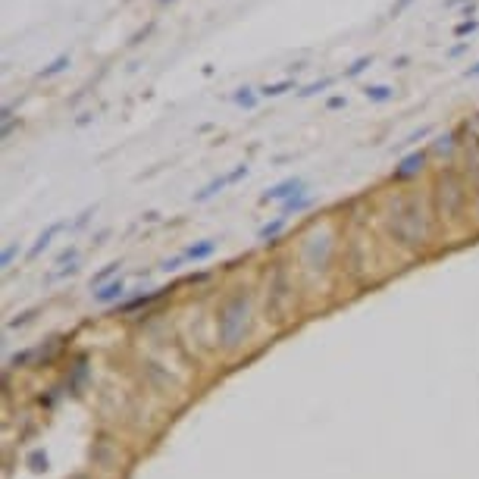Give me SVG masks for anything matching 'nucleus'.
Returning <instances> with one entry per match:
<instances>
[{
  "instance_id": "f257e3e1",
  "label": "nucleus",
  "mask_w": 479,
  "mask_h": 479,
  "mask_svg": "<svg viewBox=\"0 0 479 479\" xmlns=\"http://www.w3.org/2000/svg\"><path fill=\"white\" fill-rule=\"evenodd\" d=\"M248 326H251V295L238 288L223 301L220 314H216V342L226 351H232V348L244 342Z\"/></svg>"
},
{
  "instance_id": "f03ea898",
  "label": "nucleus",
  "mask_w": 479,
  "mask_h": 479,
  "mask_svg": "<svg viewBox=\"0 0 479 479\" xmlns=\"http://www.w3.org/2000/svg\"><path fill=\"white\" fill-rule=\"evenodd\" d=\"M248 172H251L248 163H238L232 172H226V176H216L213 182H207L201 191H194V201H198V204H204V201H210L213 194H220L226 185H235V182H242V179H248Z\"/></svg>"
},
{
  "instance_id": "7ed1b4c3",
  "label": "nucleus",
  "mask_w": 479,
  "mask_h": 479,
  "mask_svg": "<svg viewBox=\"0 0 479 479\" xmlns=\"http://www.w3.org/2000/svg\"><path fill=\"white\" fill-rule=\"evenodd\" d=\"M304 191H307L304 179L292 176V179H282V182H276L273 188H266V191L260 194V201H264V204H270V201H279V204H285L288 198H295V194H304Z\"/></svg>"
},
{
  "instance_id": "20e7f679",
  "label": "nucleus",
  "mask_w": 479,
  "mask_h": 479,
  "mask_svg": "<svg viewBox=\"0 0 479 479\" xmlns=\"http://www.w3.org/2000/svg\"><path fill=\"white\" fill-rule=\"evenodd\" d=\"M426 166V150H413V154L401 157V163L395 166V172H391V179L395 182H408V179L420 176V170Z\"/></svg>"
},
{
  "instance_id": "39448f33",
  "label": "nucleus",
  "mask_w": 479,
  "mask_h": 479,
  "mask_svg": "<svg viewBox=\"0 0 479 479\" xmlns=\"http://www.w3.org/2000/svg\"><path fill=\"white\" fill-rule=\"evenodd\" d=\"M94 301L97 304H119L122 297H126V279H113V282H107V285H100V288H94Z\"/></svg>"
},
{
  "instance_id": "423d86ee",
  "label": "nucleus",
  "mask_w": 479,
  "mask_h": 479,
  "mask_svg": "<svg viewBox=\"0 0 479 479\" xmlns=\"http://www.w3.org/2000/svg\"><path fill=\"white\" fill-rule=\"evenodd\" d=\"M63 229H69V223H63V220H57V223H50V226L41 232L38 235V242L32 244V248H28V260H35V257H41V254H45L47 248H50V242H54L57 235H60Z\"/></svg>"
},
{
  "instance_id": "0eeeda50",
  "label": "nucleus",
  "mask_w": 479,
  "mask_h": 479,
  "mask_svg": "<svg viewBox=\"0 0 479 479\" xmlns=\"http://www.w3.org/2000/svg\"><path fill=\"white\" fill-rule=\"evenodd\" d=\"M213 254H216V242H213V238H204V242L188 244V251L182 254V257L191 260V264H201V260H210Z\"/></svg>"
},
{
  "instance_id": "6e6552de",
  "label": "nucleus",
  "mask_w": 479,
  "mask_h": 479,
  "mask_svg": "<svg viewBox=\"0 0 479 479\" xmlns=\"http://www.w3.org/2000/svg\"><path fill=\"white\" fill-rule=\"evenodd\" d=\"M310 207H314V198H310V194L304 191V194H295V198H288L285 204H282L279 216H285V220H288L292 213H304V210H310Z\"/></svg>"
},
{
  "instance_id": "1a4fd4ad",
  "label": "nucleus",
  "mask_w": 479,
  "mask_h": 479,
  "mask_svg": "<svg viewBox=\"0 0 479 479\" xmlns=\"http://www.w3.org/2000/svg\"><path fill=\"white\" fill-rule=\"evenodd\" d=\"M364 97L369 104H389V100L395 97V88H391V85H367Z\"/></svg>"
},
{
  "instance_id": "9d476101",
  "label": "nucleus",
  "mask_w": 479,
  "mask_h": 479,
  "mask_svg": "<svg viewBox=\"0 0 479 479\" xmlns=\"http://www.w3.org/2000/svg\"><path fill=\"white\" fill-rule=\"evenodd\" d=\"M282 229H285V216H276L273 223H266V226L257 229V238H260L264 244H270V242H276V238L282 235Z\"/></svg>"
},
{
  "instance_id": "9b49d317",
  "label": "nucleus",
  "mask_w": 479,
  "mask_h": 479,
  "mask_svg": "<svg viewBox=\"0 0 479 479\" xmlns=\"http://www.w3.org/2000/svg\"><path fill=\"white\" fill-rule=\"evenodd\" d=\"M66 66H69V54H60V57H54V60H50L47 66L38 72V76H41V78H54V76H60V72L66 69Z\"/></svg>"
},
{
  "instance_id": "f8f14e48",
  "label": "nucleus",
  "mask_w": 479,
  "mask_h": 479,
  "mask_svg": "<svg viewBox=\"0 0 479 479\" xmlns=\"http://www.w3.org/2000/svg\"><path fill=\"white\" fill-rule=\"evenodd\" d=\"M119 266H122L119 260H113V264H107L100 273H94V276H91V288H100V285H107V282H113L110 276H113V273H119Z\"/></svg>"
},
{
  "instance_id": "ddd939ff",
  "label": "nucleus",
  "mask_w": 479,
  "mask_h": 479,
  "mask_svg": "<svg viewBox=\"0 0 479 479\" xmlns=\"http://www.w3.org/2000/svg\"><path fill=\"white\" fill-rule=\"evenodd\" d=\"M257 94H260V91H254V88H238L232 100H235L238 107H244V110H254V107H257V100H260Z\"/></svg>"
},
{
  "instance_id": "4468645a",
  "label": "nucleus",
  "mask_w": 479,
  "mask_h": 479,
  "mask_svg": "<svg viewBox=\"0 0 479 479\" xmlns=\"http://www.w3.org/2000/svg\"><path fill=\"white\" fill-rule=\"evenodd\" d=\"M292 88H295L292 78H285V82H273V85H264V88H260V97H279V94H285Z\"/></svg>"
},
{
  "instance_id": "2eb2a0df",
  "label": "nucleus",
  "mask_w": 479,
  "mask_h": 479,
  "mask_svg": "<svg viewBox=\"0 0 479 479\" xmlns=\"http://www.w3.org/2000/svg\"><path fill=\"white\" fill-rule=\"evenodd\" d=\"M332 88V78H319V82H310L304 88H297V97H314L319 91H329Z\"/></svg>"
},
{
  "instance_id": "dca6fc26",
  "label": "nucleus",
  "mask_w": 479,
  "mask_h": 479,
  "mask_svg": "<svg viewBox=\"0 0 479 479\" xmlns=\"http://www.w3.org/2000/svg\"><path fill=\"white\" fill-rule=\"evenodd\" d=\"M369 63H373V57H357V60H354V63H351V66H348V69H345V76H348V78H357V76H360V72H364V69L369 66Z\"/></svg>"
},
{
  "instance_id": "f3484780",
  "label": "nucleus",
  "mask_w": 479,
  "mask_h": 479,
  "mask_svg": "<svg viewBox=\"0 0 479 479\" xmlns=\"http://www.w3.org/2000/svg\"><path fill=\"white\" fill-rule=\"evenodd\" d=\"M479 28V19H463V23L454 25V38H467V35H473Z\"/></svg>"
},
{
  "instance_id": "a211bd4d",
  "label": "nucleus",
  "mask_w": 479,
  "mask_h": 479,
  "mask_svg": "<svg viewBox=\"0 0 479 479\" xmlns=\"http://www.w3.org/2000/svg\"><path fill=\"white\" fill-rule=\"evenodd\" d=\"M451 141H454L451 132L439 135V138H435V144H432V150H435V154H445V150H451Z\"/></svg>"
},
{
  "instance_id": "6ab92c4d",
  "label": "nucleus",
  "mask_w": 479,
  "mask_h": 479,
  "mask_svg": "<svg viewBox=\"0 0 479 479\" xmlns=\"http://www.w3.org/2000/svg\"><path fill=\"white\" fill-rule=\"evenodd\" d=\"M430 132H432V129H430V126H423V129H417V132H410L401 144H404V148H410V144H420L423 138H430Z\"/></svg>"
},
{
  "instance_id": "aec40b11",
  "label": "nucleus",
  "mask_w": 479,
  "mask_h": 479,
  "mask_svg": "<svg viewBox=\"0 0 479 479\" xmlns=\"http://www.w3.org/2000/svg\"><path fill=\"white\" fill-rule=\"evenodd\" d=\"M28 463H32V470H38L41 473V470H47V454L45 451H32L28 454Z\"/></svg>"
},
{
  "instance_id": "412c9836",
  "label": "nucleus",
  "mask_w": 479,
  "mask_h": 479,
  "mask_svg": "<svg viewBox=\"0 0 479 479\" xmlns=\"http://www.w3.org/2000/svg\"><path fill=\"white\" fill-rule=\"evenodd\" d=\"M16 254H19V244H6V248H4V257H0V266L6 270V266L16 260Z\"/></svg>"
},
{
  "instance_id": "4be33fe9",
  "label": "nucleus",
  "mask_w": 479,
  "mask_h": 479,
  "mask_svg": "<svg viewBox=\"0 0 479 479\" xmlns=\"http://www.w3.org/2000/svg\"><path fill=\"white\" fill-rule=\"evenodd\" d=\"M342 107H348V97H342V94H332L326 100V110H342Z\"/></svg>"
},
{
  "instance_id": "5701e85b",
  "label": "nucleus",
  "mask_w": 479,
  "mask_h": 479,
  "mask_svg": "<svg viewBox=\"0 0 479 479\" xmlns=\"http://www.w3.org/2000/svg\"><path fill=\"white\" fill-rule=\"evenodd\" d=\"M32 317H35V310H23V314H19L16 319H10V323H6V326H10V329H19V326H25Z\"/></svg>"
},
{
  "instance_id": "b1692460",
  "label": "nucleus",
  "mask_w": 479,
  "mask_h": 479,
  "mask_svg": "<svg viewBox=\"0 0 479 479\" xmlns=\"http://www.w3.org/2000/svg\"><path fill=\"white\" fill-rule=\"evenodd\" d=\"M76 257H78V248H66L60 257H57V266H63L66 260H69V264H76Z\"/></svg>"
},
{
  "instance_id": "393cba45",
  "label": "nucleus",
  "mask_w": 479,
  "mask_h": 479,
  "mask_svg": "<svg viewBox=\"0 0 479 479\" xmlns=\"http://www.w3.org/2000/svg\"><path fill=\"white\" fill-rule=\"evenodd\" d=\"M91 213H94V207H85V210H82V213H78V220H76V223H72V226H69V229H82V226H85V223H88V216H91Z\"/></svg>"
},
{
  "instance_id": "a878e982",
  "label": "nucleus",
  "mask_w": 479,
  "mask_h": 479,
  "mask_svg": "<svg viewBox=\"0 0 479 479\" xmlns=\"http://www.w3.org/2000/svg\"><path fill=\"white\" fill-rule=\"evenodd\" d=\"M467 47H470V41H461V45H454L451 50H448V57H451V60H457V57L467 54Z\"/></svg>"
},
{
  "instance_id": "bb28decb",
  "label": "nucleus",
  "mask_w": 479,
  "mask_h": 479,
  "mask_svg": "<svg viewBox=\"0 0 479 479\" xmlns=\"http://www.w3.org/2000/svg\"><path fill=\"white\" fill-rule=\"evenodd\" d=\"M182 260H185V257H170V260H163V264H160V270H163V273H172L179 264H182Z\"/></svg>"
},
{
  "instance_id": "cd10ccee",
  "label": "nucleus",
  "mask_w": 479,
  "mask_h": 479,
  "mask_svg": "<svg viewBox=\"0 0 479 479\" xmlns=\"http://www.w3.org/2000/svg\"><path fill=\"white\" fill-rule=\"evenodd\" d=\"M413 4V0H398V4L395 6H391V16H398V13H401L404 10V6H410Z\"/></svg>"
},
{
  "instance_id": "c85d7f7f",
  "label": "nucleus",
  "mask_w": 479,
  "mask_h": 479,
  "mask_svg": "<svg viewBox=\"0 0 479 479\" xmlns=\"http://www.w3.org/2000/svg\"><path fill=\"white\" fill-rule=\"evenodd\" d=\"M410 63V57L408 54H401V57H395V69H404Z\"/></svg>"
},
{
  "instance_id": "c756f323",
  "label": "nucleus",
  "mask_w": 479,
  "mask_h": 479,
  "mask_svg": "<svg viewBox=\"0 0 479 479\" xmlns=\"http://www.w3.org/2000/svg\"><path fill=\"white\" fill-rule=\"evenodd\" d=\"M467 78H479V63H473V66H467V72H463Z\"/></svg>"
},
{
  "instance_id": "7c9ffc66",
  "label": "nucleus",
  "mask_w": 479,
  "mask_h": 479,
  "mask_svg": "<svg viewBox=\"0 0 479 479\" xmlns=\"http://www.w3.org/2000/svg\"><path fill=\"white\" fill-rule=\"evenodd\" d=\"M88 122H91V113H82V116L76 119V126H88Z\"/></svg>"
},
{
  "instance_id": "2f4dec72",
  "label": "nucleus",
  "mask_w": 479,
  "mask_h": 479,
  "mask_svg": "<svg viewBox=\"0 0 479 479\" xmlns=\"http://www.w3.org/2000/svg\"><path fill=\"white\" fill-rule=\"evenodd\" d=\"M461 4H470V0H445V6H461Z\"/></svg>"
},
{
  "instance_id": "473e14b6",
  "label": "nucleus",
  "mask_w": 479,
  "mask_h": 479,
  "mask_svg": "<svg viewBox=\"0 0 479 479\" xmlns=\"http://www.w3.org/2000/svg\"><path fill=\"white\" fill-rule=\"evenodd\" d=\"M160 4H170V0H160Z\"/></svg>"
}]
</instances>
